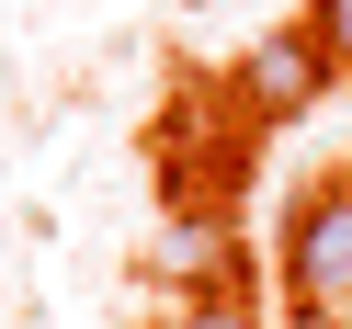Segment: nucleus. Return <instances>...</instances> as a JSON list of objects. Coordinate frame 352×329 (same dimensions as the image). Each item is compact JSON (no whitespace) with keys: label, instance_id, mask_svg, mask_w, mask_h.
I'll return each mask as SVG.
<instances>
[{"label":"nucleus","instance_id":"f257e3e1","mask_svg":"<svg viewBox=\"0 0 352 329\" xmlns=\"http://www.w3.org/2000/svg\"><path fill=\"white\" fill-rule=\"evenodd\" d=\"M284 295L296 306H329V318H352V170H329L318 193H296L284 205Z\"/></svg>","mask_w":352,"mask_h":329},{"label":"nucleus","instance_id":"f03ea898","mask_svg":"<svg viewBox=\"0 0 352 329\" xmlns=\"http://www.w3.org/2000/svg\"><path fill=\"white\" fill-rule=\"evenodd\" d=\"M329 80H341V69L318 57V34H307V23H284V34H261V46L228 69V91H239V114H250V125H296L307 102L329 91Z\"/></svg>","mask_w":352,"mask_h":329},{"label":"nucleus","instance_id":"7ed1b4c3","mask_svg":"<svg viewBox=\"0 0 352 329\" xmlns=\"http://www.w3.org/2000/svg\"><path fill=\"white\" fill-rule=\"evenodd\" d=\"M148 273H160V284H205V295H228V227H216V216H170V227L148 238Z\"/></svg>","mask_w":352,"mask_h":329},{"label":"nucleus","instance_id":"20e7f679","mask_svg":"<svg viewBox=\"0 0 352 329\" xmlns=\"http://www.w3.org/2000/svg\"><path fill=\"white\" fill-rule=\"evenodd\" d=\"M307 34H318V57L352 80V0H318V12H307Z\"/></svg>","mask_w":352,"mask_h":329},{"label":"nucleus","instance_id":"39448f33","mask_svg":"<svg viewBox=\"0 0 352 329\" xmlns=\"http://www.w3.org/2000/svg\"><path fill=\"white\" fill-rule=\"evenodd\" d=\"M170 329H261V318H250V306H239V295H193V306H182V318H170Z\"/></svg>","mask_w":352,"mask_h":329},{"label":"nucleus","instance_id":"423d86ee","mask_svg":"<svg viewBox=\"0 0 352 329\" xmlns=\"http://www.w3.org/2000/svg\"><path fill=\"white\" fill-rule=\"evenodd\" d=\"M296 329H352V318H329V306H296Z\"/></svg>","mask_w":352,"mask_h":329}]
</instances>
